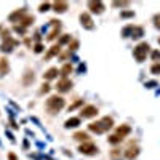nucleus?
<instances>
[{"instance_id":"c9c22d12","label":"nucleus","mask_w":160,"mask_h":160,"mask_svg":"<svg viewBox=\"0 0 160 160\" xmlns=\"http://www.w3.org/2000/svg\"><path fill=\"white\" fill-rule=\"evenodd\" d=\"M155 85H157L155 82H149V83H146V87H148V88H154Z\"/></svg>"},{"instance_id":"cd10ccee","label":"nucleus","mask_w":160,"mask_h":160,"mask_svg":"<svg viewBox=\"0 0 160 160\" xmlns=\"http://www.w3.org/2000/svg\"><path fill=\"white\" fill-rule=\"evenodd\" d=\"M40 11H42V13H45V11H48L50 10V3L48 2H45V3H42V5H40V8H38Z\"/></svg>"},{"instance_id":"c756f323","label":"nucleus","mask_w":160,"mask_h":160,"mask_svg":"<svg viewBox=\"0 0 160 160\" xmlns=\"http://www.w3.org/2000/svg\"><path fill=\"white\" fill-rule=\"evenodd\" d=\"M48 91H50V85L48 83H43L42 88H40V93H48Z\"/></svg>"},{"instance_id":"7ed1b4c3","label":"nucleus","mask_w":160,"mask_h":160,"mask_svg":"<svg viewBox=\"0 0 160 160\" xmlns=\"http://www.w3.org/2000/svg\"><path fill=\"white\" fill-rule=\"evenodd\" d=\"M149 43L148 42H141L139 45L135 47V51H133V55H135L136 61L138 62H142L146 59V56H148V53H149Z\"/></svg>"},{"instance_id":"39448f33","label":"nucleus","mask_w":160,"mask_h":160,"mask_svg":"<svg viewBox=\"0 0 160 160\" xmlns=\"http://www.w3.org/2000/svg\"><path fill=\"white\" fill-rule=\"evenodd\" d=\"M80 115L83 118H93V117L98 115V108L96 106H85L82 109V112H80Z\"/></svg>"},{"instance_id":"393cba45","label":"nucleus","mask_w":160,"mask_h":160,"mask_svg":"<svg viewBox=\"0 0 160 160\" xmlns=\"http://www.w3.org/2000/svg\"><path fill=\"white\" fill-rule=\"evenodd\" d=\"M151 72L152 74H155V75H158L160 74V62H157V64H154L152 68H151Z\"/></svg>"},{"instance_id":"1a4fd4ad","label":"nucleus","mask_w":160,"mask_h":160,"mask_svg":"<svg viewBox=\"0 0 160 160\" xmlns=\"http://www.w3.org/2000/svg\"><path fill=\"white\" fill-rule=\"evenodd\" d=\"M71 88H72V82L69 78H61L58 82V85H56V90L59 93H66V91H69Z\"/></svg>"},{"instance_id":"72a5a7b5","label":"nucleus","mask_w":160,"mask_h":160,"mask_svg":"<svg viewBox=\"0 0 160 160\" xmlns=\"http://www.w3.org/2000/svg\"><path fill=\"white\" fill-rule=\"evenodd\" d=\"M34 51H35V53H42V51H43V47L40 45V43H37L35 48H34Z\"/></svg>"},{"instance_id":"2eb2a0df","label":"nucleus","mask_w":160,"mask_h":160,"mask_svg":"<svg viewBox=\"0 0 160 160\" xmlns=\"http://www.w3.org/2000/svg\"><path fill=\"white\" fill-rule=\"evenodd\" d=\"M8 71H10L8 59H7V58H2V59H0V75H5V74H8Z\"/></svg>"},{"instance_id":"f704fd0d","label":"nucleus","mask_w":160,"mask_h":160,"mask_svg":"<svg viewBox=\"0 0 160 160\" xmlns=\"http://www.w3.org/2000/svg\"><path fill=\"white\" fill-rule=\"evenodd\" d=\"M133 15H135L133 11H123V13H122V18H130V16H133Z\"/></svg>"},{"instance_id":"f03ea898","label":"nucleus","mask_w":160,"mask_h":160,"mask_svg":"<svg viewBox=\"0 0 160 160\" xmlns=\"http://www.w3.org/2000/svg\"><path fill=\"white\" fill-rule=\"evenodd\" d=\"M64 99L61 98V96H50L48 99H47V109H48V112L50 114H56V112H59L62 108H64Z\"/></svg>"},{"instance_id":"a211bd4d","label":"nucleus","mask_w":160,"mask_h":160,"mask_svg":"<svg viewBox=\"0 0 160 160\" xmlns=\"http://www.w3.org/2000/svg\"><path fill=\"white\" fill-rule=\"evenodd\" d=\"M74 139L87 142V141H88V133H85V131H77L75 135H74Z\"/></svg>"},{"instance_id":"0eeeda50","label":"nucleus","mask_w":160,"mask_h":160,"mask_svg":"<svg viewBox=\"0 0 160 160\" xmlns=\"http://www.w3.org/2000/svg\"><path fill=\"white\" fill-rule=\"evenodd\" d=\"M80 24H82L85 29H88V31H91L93 28H95L93 19H91V16L88 15V13H82V15H80Z\"/></svg>"},{"instance_id":"b1692460","label":"nucleus","mask_w":160,"mask_h":160,"mask_svg":"<svg viewBox=\"0 0 160 160\" xmlns=\"http://www.w3.org/2000/svg\"><path fill=\"white\" fill-rule=\"evenodd\" d=\"M133 29H135V26H127V28L122 31V37H127L128 34H131V32H133Z\"/></svg>"},{"instance_id":"7c9ffc66","label":"nucleus","mask_w":160,"mask_h":160,"mask_svg":"<svg viewBox=\"0 0 160 160\" xmlns=\"http://www.w3.org/2000/svg\"><path fill=\"white\" fill-rule=\"evenodd\" d=\"M77 47H78V42H77V40H74L72 43H69V51H71V50H72V51L77 50Z\"/></svg>"},{"instance_id":"bb28decb","label":"nucleus","mask_w":160,"mask_h":160,"mask_svg":"<svg viewBox=\"0 0 160 160\" xmlns=\"http://www.w3.org/2000/svg\"><path fill=\"white\" fill-rule=\"evenodd\" d=\"M82 104H83V101H82V99H78L77 102H74V104L71 106V108H69V112H71V111H74V109H77L78 106H82Z\"/></svg>"},{"instance_id":"9b49d317","label":"nucleus","mask_w":160,"mask_h":160,"mask_svg":"<svg viewBox=\"0 0 160 160\" xmlns=\"http://www.w3.org/2000/svg\"><path fill=\"white\" fill-rule=\"evenodd\" d=\"M138 154H139V148H136V146H135V148L131 146V148H128V149L125 151V157H127L128 160H133L135 157H138Z\"/></svg>"},{"instance_id":"c85d7f7f","label":"nucleus","mask_w":160,"mask_h":160,"mask_svg":"<svg viewBox=\"0 0 160 160\" xmlns=\"http://www.w3.org/2000/svg\"><path fill=\"white\" fill-rule=\"evenodd\" d=\"M154 26L157 29H160V15H155L154 16Z\"/></svg>"},{"instance_id":"9d476101","label":"nucleus","mask_w":160,"mask_h":160,"mask_svg":"<svg viewBox=\"0 0 160 160\" xmlns=\"http://www.w3.org/2000/svg\"><path fill=\"white\" fill-rule=\"evenodd\" d=\"M26 16V11L24 10H16L15 13H11V15H10V21L11 22H21V19Z\"/></svg>"},{"instance_id":"ddd939ff","label":"nucleus","mask_w":160,"mask_h":160,"mask_svg":"<svg viewBox=\"0 0 160 160\" xmlns=\"http://www.w3.org/2000/svg\"><path fill=\"white\" fill-rule=\"evenodd\" d=\"M58 74H59V72H58L56 68H50V69L43 74V78H45V80H53V78L58 77Z\"/></svg>"},{"instance_id":"f257e3e1","label":"nucleus","mask_w":160,"mask_h":160,"mask_svg":"<svg viewBox=\"0 0 160 160\" xmlns=\"http://www.w3.org/2000/svg\"><path fill=\"white\" fill-rule=\"evenodd\" d=\"M114 127V118L112 117H102L101 120H98V122H93L88 125V130L96 133V135H102V133L109 131L111 128Z\"/></svg>"},{"instance_id":"412c9836","label":"nucleus","mask_w":160,"mask_h":160,"mask_svg":"<svg viewBox=\"0 0 160 160\" xmlns=\"http://www.w3.org/2000/svg\"><path fill=\"white\" fill-rule=\"evenodd\" d=\"M34 22V16H31V15H26L22 19H21V26L24 28V26H29V24H32Z\"/></svg>"},{"instance_id":"4be33fe9","label":"nucleus","mask_w":160,"mask_h":160,"mask_svg":"<svg viewBox=\"0 0 160 160\" xmlns=\"http://www.w3.org/2000/svg\"><path fill=\"white\" fill-rule=\"evenodd\" d=\"M122 139H123V138H120L118 135H112V136H109V142H111V144H118V142H122Z\"/></svg>"},{"instance_id":"4468645a","label":"nucleus","mask_w":160,"mask_h":160,"mask_svg":"<svg viewBox=\"0 0 160 160\" xmlns=\"http://www.w3.org/2000/svg\"><path fill=\"white\" fill-rule=\"evenodd\" d=\"M130 133H131V128H130L128 125H122V127L117 128V133H115V135H118L120 138H125L127 135H130Z\"/></svg>"},{"instance_id":"20e7f679","label":"nucleus","mask_w":160,"mask_h":160,"mask_svg":"<svg viewBox=\"0 0 160 160\" xmlns=\"http://www.w3.org/2000/svg\"><path fill=\"white\" fill-rule=\"evenodd\" d=\"M78 151L82 152L83 155H96V154H98V146L93 144V142H90V141H87V142H83V144H80Z\"/></svg>"},{"instance_id":"f3484780","label":"nucleus","mask_w":160,"mask_h":160,"mask_svg":"<svg viewBox=\"0 0 160 160\" xmlns=\"http://www.w3.org/2000/svg\"><path fill=\"white\" fill-rule=\"evenodd\" d=\"M71 72H72V66H71L69 62H68V64H64V66H62V69L59 71V74L62 75V78H66V77H68Z\"/></svg>"},{"instance_id":"473e14b6","label":"nucleus","mask_w":160,"mask_h":160,"mask_svg":"<svg viewBox=\"0 0 160 160\" xmlns=\"http://www.w3.org/2000/svg\"><path fill=\"white\" fill-rule=\"evenodd\" d=\"M128 3H130V2H114L112 5H114V7H127Z\"/></svg>"},{"instance_id":"aec40b11","label":"nucleus","mask_w":160,"mask_h":160,"mask_svg":"<svg viewBox=\"0 0 160 160\" xmlns=\"http://www.w3.org/2000/svg\"><path fill=\"white\" fill-rule=\"evenodd\" d=\"M144 35V29L142 28H135L133 29V32H131V37L133 38H141Z\"/></svg>"},{"instance_id":"a878e982","label":"nucleus","mask_w":160,"mask_h":160,"mask_svg":"<svg viewBox=\"0 0 160 160\" xmlns=\"http://www.w3.org/2000/svg\"><path fill=\"white\" fill-rule=\"evenodd\" d=\"M62 43H71V35H64V37H61L59 45H62Z\"/></svg>"},{"instance_id":"e433bc0d","label":"nucleus","mask_w":160,"mask_h":160,"mask_svg":"<svg viewBox=\"0 0 160 160\" xmlns=\"http://www.w3.org/2000/svg\"><path fill=\"white\" fill-rule=\"evenodd\" d=\"M8 158H10V160H18L15 154H8Z\"/></svg>"},{"instance_id":"6e6552de","label":"nucleus","mask_w":160,"mask_h":160,"mask_svg":"<svg viewBox=\"0 0 160 160\" xmlns=\"http://www.w3.org/2000/svg\"><path fill=\"white\" fill-rule=\"evenodd\" d=\"M50 22H51V26H53V29H51V32L48 34L47 40H55L56 35H58V32H59V29H61V21H58V19H51Z\"/></svg>"},{"instance_id":"2f4dec72","label":"nucleus","mask_w":160,"mask_h":160,"mask_svg":"<svg viewBox=\"0 0 160 160\" xmlns=\"http://www.w3.org/2000/svg\"><path fill=\"white\" fill-rule=\"evenodd\" d=\"M152 59L154 61H160V51H154L152 53Z\"/></svg>"},{"instance_id":"6ab92c4d","label":"nucleus","mask_w":160,"mask_h":160,"mask_svg":"<svg viewBox=\"0 0 160 160\" xmlns=\"http://www.w3.org/2000/svg\"><path fill=\"white\" fill-rule=\"evenodd\" d=\"M56 55H59V45L51 47V50L47 53V59H50V58H53V56H56Z\"/></svg>"},{"instance_id":"4c0bfd02","label":"nucleus","mask_w":160,"mask_h":160,"mask_svg":"<svg viewBox=\"0 0 160 160\" xmlns=\"http://www.w3.org/2000/svg\"><path fill=\"white\" fill-rule=\"evenodd\" d=\"M158 43H160V38H158Z\"/></svg>"},{"instance_id":"5701e85b","label":"nucleus","mask_w":160,"mask_h":160,"mask_svg":"<svg viewBox=\"0 0 160 160\" xmlns=\"http://www.w3.org/2000/svg\"><path fill=\"white\" fill-rule=\"evenodd\" d=\"M31 82H34V72H28V75L24 77V85H29Z\"/></svg>"},{"instance_id":"f8f14e48","label":"nucleus","mask_w":160,"mask_h":160,"mask_svg":"<svg viewBox=\"0 0 160 160\" xmlns=\"http://www.w3.org/2000/svg\"><path fill=\"white\" fill-rule=\"evenodd\" d=\"M78 125H80V118L78 117H71V118L66 120V123H64L66 128H75Z\"/></svg>"},{"instance_id":"dca6fc26","label":"nucleus","mask_w":160,"mask_h":160,"mask_svg":"<svg viewBox=\"0 0 160 160\" xmlns=\"http://www.w3.org/2000/svg\"><path fill=\"white\" fill-rule=\"evenodd\" d=\"M53 8H55V11L56 13H64L66 10H68V2H55L53 3Z\"/></svg>"},{"instance_id":"423d86ee","label":"nucleus","mask_w":160,"mask_h":160,"mask_svg":"<svg viewBox=\"0 0 160 160\" xmlns=\"http://www.w3.org/2000/svg\"><path fill=\"white\" fill-rule=\"evenodd\" d=\"M88 8L96 13V15H101V13L104 11V3L101 2V0H91V2H88Z\"/></svg>"}]
</instances>
